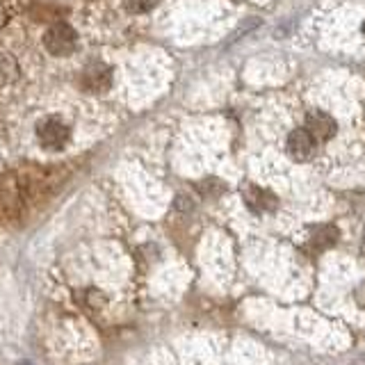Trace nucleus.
Listing matches in <instances>:
<instances>
[{
  "label": "nucleus",
  "mask_w": 365,
  "mask_h": 365,
  "mask_svg": "<svg viewBox=\"0 0 365 365\" xmlns=\"http://www.w3.org/2000/svg\"><path fill=\"white\" fill-rule=\"evenodd\" d=\"M76 30L71 26H66V23H57V26L48 28V32L43 34V43L48 53L53 55H68L73 48H76Z\"/></svg>",
  "instance_id": "1"
},
{
  "label": "nucleus",
  "mask_w": 365,
  "mask_h": 365,
  "mask_svg": "<svg viewBox=\"0 0 365 365\" xmlns=\"http://www.w3.org/2000/svg\"><path fill=\"white\" fill-rule=\"evenodd\" d=\"M39 142L46 148H62L68 142V128L60 119H46L37 125Z\"/></svg>",
  "instance_id": "2"
},
{
  "label": "nucleus",
  "mask_w": 365,
  "mask_h": 365,
  "mask_svg": "<svg viewBox=\"0 0 365 365\" xmlns=\"http://www.w3.org/2000/svg\"><path fill=\"white\" fill-rule=\"evenodd\" d=\"M112 85V71L106 64H89L83 71V87L87 91H94V94H101V91H108Z\"/></svg>",
  "instance_id": "3"
},
{
  "label": "nucleus",
  "mask_w": 365,
  "mask_h": 365,
  "mask_svg": "<svg viewBox=\"0 0 365 365\" xmlns=\"http://www.w3.org/2000/svg\"><path fill=\"white\" fill-rule=\"evenodd\" d=\"M306 130L315 137V142H327L336 135V121L324 112H311L306 117Z\"/></svg>",
  "instance_id": "4"
},
{
  "label": "nucleus",
  "mask_w": 365,
  "mask_h": 365,
  "mask_svg": "<svg viewBox=\"0 0 365 365\" xmlns=\"http://www.w3.org/2000/svg\"><path fill=\"white\" fill-rule=\"evenodd\" d=\"M288 153L294 160H308L315 153V137L308 133L306 128H299L290 133L288 137Z\"/></svg>",
  "instance_id": "5"
},
{
  "label": "nucleus",
  "mask_w": 365,
  "mask_h": 365,
  "mask_svg": "<svg viewBox=\"0 0 365 365\" xmlns=\"http://www.w3.org/2000/svg\"><path fill=\"white\" fill-rule=\"evenodd\" d=\"M245 201L247 205L254 212H262V210H274L277 208V197L267 190H260V187H247L245 190Z\"/></svg>",
  "instance_id": "6"
},
{
  "label": "nucleus",
  "mask_w": 365,
  "mask_h": 365,
  "mask_svg": "<svg viewBox=\"0 0 365 365\" xmlns=\"http://www.w3.org/2000/svg\"><path fill=\"white\" fill-rule=\"evenodd\" d=\"M338 240V228L334 226H317L313 231V237H311V245L315 251H322L331 245H336Z\"/></svg>",
  "instance_id": "7"
},
{
  "label": "nucleus",
  "mask_w": 365,
  "mask_h": 365,
  "mask_svg": "<svg viewBox=\"0 0 365 365\" xmlns=\"http://www.w3.org/2000/svg\"><path fill=\"white\" fill-rule=\"evenodd\" d=\"M16 76V62L9 55H0V85L9 83Z\"/></svg>",
  "instance_id": "8"
},
{
  "label": "nucleus",
  "mask_w": 365,
  "mask_h": 365,
  "mask_svg": "<svg viewBox=\"0 0 365 365\" xmlns=\"http://www.w3.org/2000/svg\"><path fill=\"white\" fill-rule=\"evenodd\" d=\"M123 5L133 14H146L158 5V0H123Z\"/></svg>",
  "instance_id": "9"
},
{
  "label": "nucleus",
  "mask_w": 365,
  "mask_h": 365,
  "mask_svg": "<svg viewBox=\"0 0 365 365\" xmlns=\"http://www.w3.org/2000/svg\"><path fill=\"white\" fill-rule=\"evenodd\" d=\"M201 192L208 194V197H217V194L224 192V185H222L220 180H203L201 182Z\"/></svg>",
  "instance_id": "10"
},
{
  "label": "nucleus",
  "mask_w": 365,
  "mask_h": 365,
  "mask_svg": "<svg viewBox=\"0 0 365 365\" xmlns=\"http://www.w3.org/2000/svg\"><path fill=\"white\" fill-rule=\"evenodd\" d=\"M363 34H365V23H363Z\"/></svg>",
  "instance_id": "11"
},
{
  "label": "nucleus",
  "mask_w": 365,
  "mask_h": 365,
  "mask_svg": "<svg viewBox=\"0 0 365 365\" xmlns=\"http://www.w3.org/2000/svg\"><path fill=\"white\" fill-rule=\"evenodd\" d=\"M363 240H365V235H363Z\"/></svg>",
  "instance_id": "12"
}]
</instances>
